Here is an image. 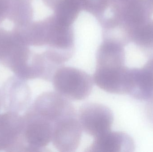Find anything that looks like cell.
Listing matches in <instances>:
<instances>
[{
    "mask_svg": "<svg viewBox=\"0 0 153 152\" xmlns=\"http://www.w3.org/2000/svg\"><path fill=\"white\" fill-rule=\"evenodd\" d=\"M56 93L68 100L82 101L87 98L93 87V79L84 70L62 66L52 79Z\"/></svg>",
    "mask_w": 153,
    "mask_h": 152,
    "instance_id": "6da1fadb",
    "label": "cell"
},
{
    "mask_svg": "<svg viewBox=\"0 0 153 152\" xmlns=\"http://www.w3.org/2000/svg\"><path fill=\"white\" fill-rule=\"evenodd\" d=\"M23 117L21 152L45 151L52 141L53 124L29 108Z\"/></svg>",
    "mask_w": 153,
    "mask_h": 152,
    "instance_id": "7a4b0ae2",
    "label": "cell"
},
{
    "mask_svg": "<svg viewBox=\"0 0 153 152\" xmlns=\"http://www.w3.org/2000/svg\"><path fill=\"white\" fill-rule=\"evenodd\" d=\"M69 100L56 92H45L29 108L53 124L65 118L77 116L74 106Z\"/></svg>",
    "mask_w": 153,
    "mask_h": 152,
    "instance_id": "3957f363",
    "label": "cell"
},
{
    "mask_svg": "<svg viewBox=\"0 0 153 152\" xmlns=\"http://www.w3.org/2000/svg\"><path fill=\"white\" fill-rule=\"evenodd\" d=\"M78 120L82 130L95 137L111 130L114 116L112 111L105 105L87 103L80 108Z\"/></svg>",
    "mask_w": 153,
    "mask_h": 152,
    "instance_id": "277c9868",
    "label": "cell"
},
{
    "mask_svg": "<svg viewBox=\"0 0 153 152\" xmlns=\"http://www.w3.org/2000/svg\"><path fill=\"white\" fill-rule=\"evenodd\" d=\"M76 117L65 118L53 124L52 142L58 151L75 152L80 145L82 129Z\"/></svg>",
    "mask_w": 153,
    "mask_h": 152,
    "instance_id": "5b68a950",
    "label": "cell"
},
{
    "mask_svg": "<svg viewBox=\"0 0 153 152\" xmlns=\"http://www.w3.org/2000/svg\"><path fill=\"white\" fill-rule=\"evenodd\" d=\"M1 105L7 112L20 113L26 109L31 101V91L26 80L16 76L9 78L1 92Z\"/></svg>",
    "mask_w": 153,
    "mask_h": 152,
    "instance_id": "8992f818",
    "label": "cell"
},
{
    "mask_svg": "<svg viewBox=\"0 0 153 152\" xmlns=\"http://www.w3.org/2000/svg\"><path fill=\"white\" fill-rule=\"evenodd\" d=\"M23 128V117L19 113L0 114V151L19 152Z\"/></svg>",
    "mask_w": 153,
    "mask_h": 152,
    "instance_id": "52a82bcc",
    "label": "cell"
},
{
    "mask_svg": "<svg viewBox=\"0 0 153 152\" xmlns=\"http://www.w3.org/2000/svg\"><path fill=\"white\" fill-rule=\"evenodd\" d=\"M129 68H96L93 76L95 84L105 92L115 94H128Z\"/></svg>",
    "mask_w": 153,
    "mask_h": 152,
    "instance_id": "ba28073f",
    "label": "cell"
},
{
    "mask_svg": "<svg viewBox=\"0 0 153 152\" xmlns=\"http://www.w3.org/2000/svg\"><path fill=\"white\" fill-rule=\"evenodd\" d=\"M135 149L133 138L128 134L119 131H108L94 137L87 152H129Z\"/></svg>",
    "mask_w": 153,
    "mask_h": 152,
    "instance_id": "9c48e42d",
    "label": "cell"
},
{
    "mask_svg": "<svg viewBox=\"0 0 153 152\" xmlns=\"http://www.w3.org/2000/svg\"><path fill=\"white\" fill-rule=\"evenodd\" d=\"M124 46L111 42L101 44L96 53V68H112L125 66Z\"/></svg>",
    "mask_w": 153,
    "mask_h": 152,
    "instance_id": "30bf717a",
    "label": "cell"
},
{
    "mask_svg": "<svg viewBox=\"0 0 153 152\" xmlns=\"http://www.w3.org/2000/svg\"><path fill=\"white\" fill-rule=\"evenodd\" d=\"M128 94L140 101L153 95V84L143 68H129Z\"/></svg>",
    "mask_w": 153,
    "mask_h": 152,
    "instance_id": "8fae6325",
    "label": "cell"
},
{
    "mask_svg": "<svg viewBox=\"0 0 153 152\" xmlns=\"http://www.w3.org/2000/svg\"><path fill=\"white\" fill-rule=\"evenodd\" d=\"M131 39L139 50L148 58H153V20H148L134 29Z\"/></svg>",
    "mask_w": 153,
    "mask_h": 152,
    "instance_id": "7c38bea8",
    "label": "cell"
},
{
    "mask_svg": "<svg viewBox=\"0 0 153 152\" xmlns=\"http://www.w3.org/2000/svg\"><path fill=\"white\" fill-rule=\"evenodd\" d=\"M79 1L82 10L91 13L99 21L109 8L111 0H79Z\"/></svg>",
    "mask_w": 153,
    "mask_h": 152,
    "instance_id": "4fadbf2b",
    "label": "cell"
},
{
    "mask_svg": "<svg viewBox=\"0 0 153 152\" xmlns=\"http://www.w3.org/2000/svg\"><path fill=\"white\" fill-rule=\"evenodd\" d=\"M10 7V0H0V24L8 18Z\"/></svg>",
    "mask_w": 153,
    "mask_h": 152,
    "instance_id": "5bb4252c",
    "label": "cell"
},
{
    "mask_svg": "<svg viewBox=\"0 0 153 152\" xmlns=\"http://www.w3.org/2000/svg\"><path fill=\"white\" fill-rule=\"evenodd\" d=\"M47 7L54 10L56 8L69 0H42Z\"/></svg>",
    "mask_w": 153,
    "mask_h": 152,
    "instance_id": "9a60e30c",
    "label": "cell"
},
{
    "mask_svg": "<svg viewBox=\"0 0 153 152\" xmlns=\"http://www.w3.org/2000/svg\"><path fill=\"white\" fill-rule=\"evenodd\" d=\"M146 116L150 122L153 124V95L147 100L146 106Z\"/></svg>",
    "mask_w": 153,
    "mask_h": 152,
    "instance_id": "2e32d148",
    "label": "cell"
},
{
    "mask_svg": "<svg viewBox=\"0 0 153 152\" xmlns=\"http://www.w3.org/2000/svg\"><path fill=\"white\" fill-rule=\"evenodd\" d=\"M142 68L147 73L153 84V58L150 59Z\"/></svg>",
    "mask_w": 153,
    "mask_h": 152,
    "instance_id": "e0dca14e",
    "label": "cell"
},
{
    "mask_svg": "<svg viewBox=\"0 0 153 152\" xmlns=\"http://www.w3.org/2000/svg\"><path fill=\"white\" fill-rule=\"evenodd\" d=\"M146 1L149 3V4L153 9V0H146Z\"/></svg>",
    "mask_w": 153,
    "mask_h": 152,
    "instance_id": "ac0fdd59",
    "label": "cell"
},
{
    "mask_svg": "<svg viewBox=\"0 0 153 152\" xmlns=\"http://www.w3.org/2000/svg\"><path fill=\"white\" fill-rule=\"evenodd\" d=\"M1 94L0 92V109H1Z\"/></svg>",
    "mask_w": 153,
    "mask_h": 152,
    "instance_id": "d6986e66",
    "label": "cell"
},
{
    "mask_svg": "<svg viewBox=\"0 0 153 152\" xmlns=\"http://www.w3.org/2000/svg\"><path fill=\"white\" fill-rule=\"evenodd\" d=\"M114 1L118 2H122L124 1H127V0H114Z\"/></svg>",
    "mask_w": 153,
    "mask_h": 152,
    "instance_id": "ffe728a7",
    "label": "cell"
},
{
    "mask_svg": "<svg viewBox=\"0 0 153 152\" xmlns=\"http://www.w3.org/2000/svg\"><path fill=\"white\" fill-rule=\"evenodd\" d=\"M27 1H30V2H32V1H33V0H27Z\"/></svg>",
    "mask_w": 153,
    "mask_h": 152,
    "instance_id": "44dd1931",
    "label": "cell"
}]
</instances>
